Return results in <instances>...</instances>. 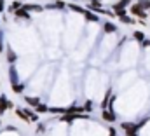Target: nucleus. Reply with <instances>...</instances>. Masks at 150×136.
Wrapping results in <instances>:
<instances>
[{
	"label": "nucleus",
	"instance_id": "obj_23",
	"mask_svg": "<svg viewBox=\"0 0 150 136\" xmlns=\"http://www.w3.org/2000/svg\"><path fill=\"white\" fill-rule=\"evenodd\" d=\"M133 37H134V40H138V42H142V40L145 38V33L138 30V32H134V33H133Z\"/></svg>",
	"mask_w": 150,
	"mask_h": 136
},
{
	"label": "nucleus",
	"instance_id": "obj_5",
	"mask_svg": "<svg viewBox=\"0 0 150 136\" xmlns=\"http://www.w3.org/2000/svg\"><path fill=\"white\" fill-rule=\"evenodd\" d=\"M9 80H11V84H18L19 82V75H18V70H16L14 65L9 67Z\"/></svg>",
	"mask_w": 150,
	"mask_h": 136
},
{
	"label": "nucleus",
	"instance_id": "obj_29",
	"mask_svg": "<svg viewBox=\"0 0 150 136\" xmlns=\"http://www.w3.org/2000/svg\"><path fill=\"white\" fill-rule=\"evenodd\" d=\"M4 51V37H2V33H0V52Z\"/></svg>",
	"mask_w": 150,
	"mask_h": 136
},
{
	"label": "nucleus",
	"instance_id": "obj_32",
	"mask_svg": "<svg viewBox=\"0 0 150 136\" xmlns=\"http://www.w3.org/2000/svg\"><path fill=\"white\" fill-rule=\"evenodd\" d=\"M110 136H115V129L113 127H110Z\"/></svg>",
	"mask_w": 150,
	"mask_h": 136
},
{
	"label": "nucleus",
	"instance_id": "obj_3",
	"mask_svg": "<svg viewBox=\"0 0 150 136\" xmlns=\"http://www.w3.org/2000/svg\"><path fill=\"white\" fill-rule=\"evenodd\" d=\"M21 7L26 12H42L44 11V5H40V4H23Z\"/></svg>",
	"mask_w": 150,
	"mask_h": 136
},
{
	"label": "nucleus",
	"instance_id": "obj_12",
	"mask_svg": "<svg viewBox=\"0 0 150 136\" xmlns=\"http://www.w3.org/2000/svg\"><path fill=\"white\" fill-rule=\"evenodd\" d=\"M119 21H120V23H124V25H134V23H136V21H134V18H133V16H129V14L119 16Z\"/></svg>",
	"mask_w": 150,
	"mask_h": 136
},
{
	"label": "nucleus",
	"instance_id": "obj_9",
	"mask_svg": "<svg viewBox=\"0 0 150 136\" xmlns=\"http://www.w3.org/2000/svg\"><path fill=\"white\" fill-rule=\"evenodd\" d=\"M5 52H7V61H9L11 65H14V63L18 61V54H16L11 47H7V51H5Z\"/></svg>",
	"mask_w": 150,
	"mask_h": 136
},
{
	"label": "nucleus",
	"instance_id": "obj_4",
	"mask_svg": "<svg viewBox=\"0 0 150 136\" xmlns=\"http://www.w3.org/2000/svg\"><path fill=\"white\" fill-rule=\"evenodd\" d=\"M101 119L107 120V122H115V120H117L115 113L110 112V110H107V108H101Z\"/></svg>",
	"mask_w": 150,
	"mask_h": 136
},
{
	"label": "nucleus",
	"instance_id": "obj_17",
	"mask_svg": "<svg viewBox=\"0 0 150 136\" xmlns=\"http://www.w3.org/2000/svg\"><path fill=\"white\" fill-rule=\"evenodd\" d=\"M12 86V91L16 93V94H21L23 91H25V86L21 84V82H18V84H11Z\"/></svg>",
	"mask_w": 150,
	"mask_h": 136
},
{
	"label": "nucleus",
	"instance_id": "obj_27",
	"mask_svg": "<svg viewBox=\"0 0 150 136\" xmlns=\"http://www.w3.org/2000/svg\"><path fill=\"white\" fill-rule=\"evenodd\" d=\"M5 110H7V108H5V105H4V103H0V115H4V113H5Z\"/></svg>",
	"mask_w": 150,
	"mask_h": 136
},
{
	"label": "nucleus",
	"instance_id": "obj_34",
	"mask_svg": "<svg viewBox=\"0 0 150 136\" xmlns=\"http://www.w3.org/2000/svg\"><path fill=\"white\" fill-rule=\"evenodd\" d=\"M72 2H79V0H72Z\"/></svg>",
	"mask_w": 150,
	"mask_h": 136
},
{
	"label": "nucleus",
	"instance_id": "obj_10",
	"mask_svg": "<svg viewBox=\"0 0 150 136\" xmlns=\"http://www.w3.org/2000/svg\"><path fill=\"white\" fill-rule=\"evenodd\" d=\"M67 7H68V9H72L74 12H79V14H84V11H86V7H82V5H79V4H75V2L67 4Z\"/></svg>",
	"mask_w": 150,
	"mask_h": 136
},
{
	"label": "nucleus",
	"instance_id": "obj_14",
	"mask_svg": "<svg viewBox=\"0 0 150 136\" xmlns=\"http://www.w3.org/2000/svg\"><path fill=\"white\" fill-rule=\"evenodd\" d=\"M131 4H133V0H119L117 4H113L112 9H117V7H124V9H127Z\"/></svg>",
	"mask_w": 150,
	"mask_h": 136
},
{
	"label": "nucleus",
	"instance_id": "obj_15",
	"mask_svg": "<svg viewBox=\"0 0 150 136\" xmlns=\"http://www.w3.org/2000/svg\"><path fill=\"white\" fill-rule=\"evenodd\" d=\"M25 101H26V105H30V106H33V108H35L38 103H40V100L35 98V96H26V98H25Z\"/></svg>",
	"mask_w": 150,
	"mask_h": 136
},
{
	"label": "nucleus",
	"instance_id": "obj_30",
	"mask_svg": "<svg viewBox=\"0 0 150 136\" xmlns=\"http://www.w3.org/2000/svg\"><path fill=\"white\" fill-rule=\"evenodd\" d=\"M44 9H56V7H54V2H52V4H47V5H44Z\"/></svg>",
	"mask_w": 150,
	"mask_h": 136
},
{
	"label": "nucleus",
	"instance_id": "obj_25",
	"mask_svg": "<svg viewBox=\"0 0 150 136\" xmlns=\"http://www.w3.org/2000/svg\"><path fill=\"white\" fill-rule=\"evenodd\" d=\"M21 5H23V4H21L19 0H14V2L11 4V7H9V11H14V9H18V7H21Z\"/></svg>",
	"mask_w": 150,
	"mask_h": 136
},
{
	"label": "nucleus",
	"instance_id": "obj_33",
	"mask_svg": "<svg viewBox=\"0 0 150 136\" xmlns=\"http://www.w3.org/2000/svg\"><path fill=\"white\" fill-rule=\"evenodd\" d=\"M87 2H98V4H101V2H100V0H87Z\"/></svg>",
	"mask_w": 150,
	"mask_h": 136
},
{
	"label": "nucleus",
	"instance_id": "obj_8",
	"mask_svg": "<svg viewBox=\"0 0 150 136\" xmlns=\"http://www.w3.org/2000/svg\"><path fill=\"white\" fill-rule=\"evenodd\" d=\"M120 127H122L126 133H134V131H138L134 122H122V124H120Z\"/></svg>",
	"mask_w": 150,
	"mask_h": 136
},
{
	"label": "nucleus",
	"instance_id": "obj_24",
	"mask_svg": "<svg viewBox=\"0 0 150 136\" xmlns=\"http://www.w3.org/2000/svg\"><path fill=\"white\" fill-rule=\"evenodd\" d=\"M54 7H56V9H67V4H65L63 0H56V2H54Z\"/></svg>",
	"mask_w": 150,
	"mask_h": 136
},
{
	"label": "nucleus",
	"instance_id": "obj_13",
	"mask_svg": "<svg viewBox=\"0 0 150 136\" xmlns=\"http://www.w3.org/2000/svg\"><path fill=\"white\" fill-rule=\"evenodd\" d=\"M25 113H26V117H28V120H30V122H37V120H38V113H37V112H32L30 108H26V110H25Z\"/></svg>",
	"mask_w": 150,
	"mask_h": 136
},
{
	"label": "nucleus",
	"instance_id": "obj_1",
	"mask_svg": "<svg viewBox=\"0 0 150 136\" xmlns=\"http://www.w3.org/2000/svg\"><path fill=\"white\" fill-rule=\"evenodd\" d=\"M127 12H131V16H136V18H140L142 21H145L147 19V12L138 5V4H131L129 7H127Z\"/></svg>",
	"mask_w": 150,
	"mask_h": 136
},
{
	"label": "nucleus",
	"instance_id": "obj_2",
	"mask_svg": "<svg viewBox=\"0 0 150 136\" xmlns=\"http://www.w3.org/2000/svg\"><path fill=\"white\" fill-rule=\"evenodd\" d=\"M86 115H79V113H70V112H67V113H61V122H74L77 119H84Z\"/></svg>",
	"mask_w": 150,
	"mask_h": 136
},
{
	"label": "nucleus",
	"instance_id": "obj_28",
	"mask_svg": "<svg viewBox=\"0 0 150 136\" xmlns=\"http://www.w3.org/2000/svg\"><path fill=\"white\" fill-rule=\"evenodd\" d=\"M5 11V0H0V12Z\"/></svg>",
	"mask_w": 150,
	"mask_h": 136
},
{
	"label": "nucleus",
	"instance_id": "obj_31",
	"mask_svg": "<svg viewBox=\"0 0 150 136\" xmlns=\"http://www.w3.org/2000/svg\"><path fill=\"white\" fill-rule=\"evenodd\" d=\"M126 136H138V135H136V131H134V133H126Z\"/></svg>",
	"mask_w": 150,
	"mask_h": 136
},
{
	"label": "nucleus",
	"instance_id": "obj_21",
	"mask_svg": "<svg viewBox=\"0 0 150 136\" xmlns=\"http://www.w3.org/2000/svg\"><path fill=\"white\" fill-rule=\"evenodd\" d=\"M14 112H16V115H18V117H21L25 122H30V120H28V117H26V113H25V110H19V108H16Z\"/></svg>",
	"mask_w": 150,
	"mask_h": 136
},
{
	"label": "nucleus",
	"instance_id": "obj_18",
	"mask_svg": "<svg viewBox=\"0 0 150 136\" xmlns=\"http://www.w3.org/2000/svg\"><path fill=\"white\" fill-rule=\"evenodd\" d=\"M113 16H124V14H127V9H124V7H117V9H112Z\"/></svg>",
	"mask_w": 150,
	"mask_h": 136
},
{
	"label": "nucleus",
	"instance_id": "obj_16",
	"mask_svg": "<svg viewBox=\"0 0 150 136\" xmlns=\"http://www.w3.org/2000/svg\"><path fill=\"white\" fill-rule=\"evenodd\" d=\"M33 110H35L37 113H47L49 106H47V105H44V103H38V105L35 106V108H33Z\"/></svg>",
	"mask_w": 150,
	"mask_h": 136
},
{
	"label": "nucleus",
	"instance_id": "obj_11",
	"mask_svg": "<svg viewBox=\"0 0 150 136\" xmlns=\"http://www.w3.org/2000/svg\"><path fill=\"white\" fill-rule=\"evenodd\" d=\"M12 12H14L18 18H25V19H30V12H26L23 7H18V9H14Z\"/></svg>",
	"mask_w": 150,
	"mask_h": 136
},
{
	"label": "nucleus",
	"instance_id": "obj_19",
	"mask_svg": "<svg viewBox=\"0 0 150 136\" xmlns=\"http://www.w3.org/2000/svg\"><path fill=\"white\" fill-rule=\"evenodd\" d=\"M136 4H138L143 11H149V9H150V0H138Z\"/></svg>",
	"mask_w": 150,
	"mask_h": 136
},
{
	"label": "nucleus",
	"instance_id": "obj_22",
	"mask_svg": "<svg viewBox=\"0 0 150 136\" xmlns=\"http://www.w3.org/2000/svg\"><path fill=\"white\" fill-rule=\"evenodd\" d=\"M82 108H84V112H89V113H91V112H93V101H91V100H87V101L84 103V106H82Z\"/></svg>",
	"mask_w": 150,
	"mask_h": 136
},
{
	"label": "nucleus",
	"instance_id": "obj_26",
	"mask_svg": "<svg viewBox=\"0 0 150 136\" xmlns=\"http://www.w3.org/2000/svg\"><path fill=\"white\" fill-rule=\"evenodd\" d=\"M149 120H150V117H145V119H142V122H140V124H136V129H140V127H143V126H145V124H147Z\"/></svg>",
	"mask_w": 150,
	"mask_h": 136
},
{
	"label": "nucleus",
	"instance_id": "obj_7",
	"mask_svg": "<svg viewBox=\"0 0 150 136\" xmlns=\"http://www.w3.org/2000/svg\"><path fill=\"white\" fill-rule=\"evenodd\" d=\"M103 32L105 33H115L117 32V25L115 23H110V21H105L103 23Z\"/></svg>",
	"mask_w": 150,
	"mask_h": 136
},
{
	"label": "nucleus",
	"instance_id": "obj_20",
	"mask_svg": "<svg viewBox=\"0 0 150 136\" xmlns=\"http://www.w3.org/2000/svg\"><path fill=\"white\" fill-rule=\"evenodd\" d=\"M67 112H70V113H82L84 108H82V106H68Z\"/></svg>",
	"mask_w": 150,
	"mask_h": 136
},
{
	"label": "nucleus",
	"instance_id": "obj_6",
	"mask_svg": "<svg viewBox=\"0 0 150 136\" xmlns=\"http://www.w3.org/2000/svg\"><path fill=\"white\" fill-rule=\"evenodd\" d=\"M87 21H91V23H98V16H96V12H93V11H89V9H86L84 11V14H82Z\"/></svg>",
	"mask_w": 150,
	"mask_h": 136
}]
</instances>
